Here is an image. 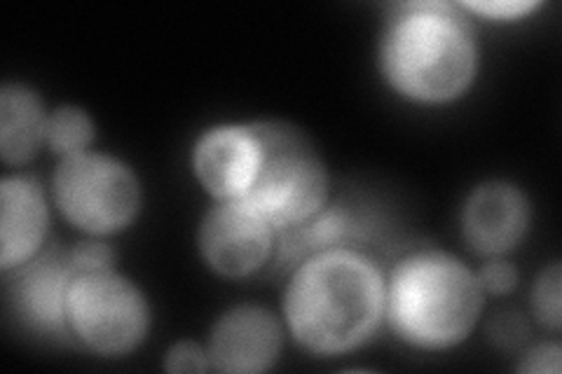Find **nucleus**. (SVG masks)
I'll return each instance as SVG.
<instances>
[{"instance_id":"f3484780","label":"nucleus","mask_w":562,"mask_h":374,"mask_svg":"<svg viewBox=\"0 0 562 374\" xmlns=\"http://www.w3.org/2000/svg\"><path fill=\"white\" fill-rule=\"evenodd\" d=\"M68 258H70V267H74L76 274H87V272L115 270L117 251L105 239L87 237V239L78 241L76 246L68 248Z\"/></svg>"},{"instance_id":"ddd939ff","label":"nucleus","mask_w":562,"mask_h":374,"mask_svg":"<svg viewBox=\"0 0 562 374\" xmlns=\"http://www.w3.org/2000/svg\"><path fill=\"white\" fill-rule=\"evenodd\" d=\"M45 103L31 84L3 82L0 87V157L5 167H26L45 146Z\"/></svg>"},{"instance_id":"f257e3e1","label":"nucleus","mask_w":562,"mask_h":374,"mask_svg":"<svg viewBox=\"0 0 562 374\" xmlns=\"http://www.w3.org/2000/svg\"><path fill=\"white\" fill-rule=\"evenodd\" d=\"M281 324L316 359L355 353L384 324V272L355 246L312 253L291 270Z\"/></svg>"},{"instance_id":"aec40b11","label":"nucleus","mask_w":562,"mask_h":374,"mask_svg":"<svg viewBox=\"0 0 562 374\" xmlns=\"http://www.w3.org/2000/svg\"><path fill=\"white\" fill-rule=\"evenodd\" d=\"M520 374H560L562 370V349L558 342H541L520 353L516 365Z\"/></svg>"},{"instance_id":"9d476101","label":"nucleus","mask_w":562,"mask_h":374,"mask_svg":"<svg viewBox=\"0 0 562 374\" xmlns=\"http://www.w3.org/2000/svg\"><path fill=\"white\" fill-rule=\"evenodd\" d=\"M286 328L260 305L225 309L209 332L211 370L223 374H262L274 370L284 349Z\"/></svg>"},{"instance_id":"423d86ee","label":"nucleus","mask_w":562,"mask_h":374,"mask_svg":"<svg viewBox=\"0 0 562 374\" xmlns=\"http://www.w3.org/2000/svg\"><path fill=\"white\" fill-rule=\"evenodd\" d=\"M66 332L87 353L125 359L148 340L153 309L138 283L117 270L76 274L66 288Z\"/></svg>"},{"instance_id":"6e6552de","label":"nucleus","mask_w":562,"mask_h":374,"mask_svg":"<svg viewBox=\"0 0 562 374\" xmlns=\"http://www.w3.org/2000/svg\"><path fill=\"white\" fill-rule=\"evenodd\" d=\"M262 162V144L254 122H221L204 129L192 146L190 167L214 202H241Z\"/></svg>"},{"instance_id":"dca6fc26","label":"nucleus","mask_w":562,"mask_h":374,"mask_svg":"<svg viewBox=\"0 0 562 374\" xmlns=\"http://www.w3.org/2000/svg\"><path fill=\"white\" fill-rule=\"evenodd\" d=\"M460 8L469 16H479L492 24H514L535 14L541 3L539 0H464Z\"/></svg>"},{"instance_id":"7ed1b4c3","label":"nucleus","mask_w":562,"mask_h":374,"mask_svg":"<svg viewBox=\"0 0 562 374\" xmlns=\"http://www.w3.org/2000/svg\"><path fill=\"white\" fill-rule=\"evenodd\" d=\"M483 307L476 270L443 248L403 256L384 276V324L415 351L443 353L464 344Z\"/></svg>"},{"instance_id":"9b49d317","label":"nucleus","mask_w":562,"mask_h":374,"mask_svg":"<svg viewBox=\"0 0 562 374\" xmlns=\"http://www.w3.org/2000/svg\"><path fill=\"white\" fill-rule=\"evenodd\" d=\"M49 202L29 173H8L0 181V272L10 274L47 248Z\"/></svg>"},{"instance_id":"20e7f679","label":"nucleus","mask_w":562,"mask_h":374,"mask_svg":"<svg viewBox=\"0 0 562 374\" xmlns=\"http://www.w3.org/2000/svg\"><path fill=\"white\" fill-rule=\"evenodd\" d=\"M262 162L241 202L256 208L277 235L310 223L330 204V171L305 132L289 122L256 120Z\"/></svg>"},{"instance_id":"f03ea898","label":"nucleus","mask_w":562,"mask_h":374,"mask_svg":"<svg viewBox=\"0 0 562 374\" xmlns=\"http://www.w3.org/2000/svg\"><path fill=\"white\" fill-rule=\"evenodd\" d=\"M378 70L392 92L425 109L464 99L481 73V45L460 3H401L378 41Z\"/></svg>"},{"instance_id":"412c9836","label":"nucleus","mask_w":562,"mask_h":374,"mask_svg":"<svg viewBox=\"0 0 562 374\" xmlns=\"http://www.w3.org/2000/svg\"><path fill=\"white\" fill-rule=\"evenodd\" d=\"M490 340L502 349H514L527 340V326L518 314H499L490 324Z\"/></svg>"},{"instance_id":"39448f33","label":"nucleus","mask_w":562,"mask_h":374,"mask_svg":"<svg viewBox=\"0 0 562 374\" xmlns=\"http://www.w3.org/2000/svg\"><path fill=\"white\" fill-rule=\"evenodd\" d=\"M49 194L70 227L97 239L130 229L144 208V185L134 167L99 150L59 159Z\"/></svg>"},{"instance_id":"f8f14e48","label":"nucleus","mask_w":562,"mask_h":374,"mask_svg":"<svg viewBox=\"0 0 562 374\" xmlns=\"http://www.w3.org/2000/svg\"><path fill=\"white\" fill-rule=\"evenodd\" d=\"M10 274H14L10 281V302L16 316L35 332L68 337L64 302L68 283L74 279L68 248H45L41 256Z\"/></svg>"},{"instance_id":"4468645a","label":"nucleus","mask_w":562,"mask_h":374,"mask_svg":"<svg viewBox=\"0 0 562 374\" xmlns=\"http://www.w3.org/2000/svg\"><path fill=\"white\" fill-rule=\"evenodd\" d=\"M97 138V124L92 115L76 103H64L59 109L49 111L45 146L59 159L74 157L92 150Z\"/></svg>"},{"instance_id":"6ab92c4d","label":"nucleus","mask_w":562,"mask_h":374,"mask_svg":"<svg viewBox=\"0 0 562 374\" xmlns=\"http://www.w3.org/2000/svg\"><path fill=\"white\" fill-rule=\"evenodd\" d=\"M162 367L169 374H204L211 370V359L200 342L181 340L167 349Z\"/></svg>"},{"instance_id":"0eeeda50","label":"nucleus","mask_w":562,"mask_h":374,"mask_svg":"<svg viewBox=\"0 0 562 374\" xmlns=\"http://www.w3.org/2000/svg\"><path fill=\"white\" fill-rule=\"evenodd\" d=\"M277 237V229L246 202H214L200 220L198 251L216 276L239 281L274 260Z\"/></svg>"},{"instance_id":"a211bd4d","label":"nucleus","mask_w":562,"mask_h":374,"mask_svg":"<svg viewBox=\"0 0 562 374\" xmlns=\"http://www.w3.org/2000/svg\"><path fill=\"white\" fill-rule=\"evenodd\" d=\"M476 279H479V286L485 293V297L487 295H492V297L512 295L520 283L518 267L506 258L485 260L476 270Z\"/></svg>"},{"instance_id":"1a4fd4ad","label":"nucleus","mask_w":562,"mask_h":374,"mask_svg":"<svg viewBox=\"0 0 562 374\" xmlns=\"http://www.w3.org/2000/svg\"><path fill=\"white\" fill-rule=\"evenodd\" d=\"M532 225V202L512 181H485L471 188L460 211V231L473 253L504 258L525 241Z\"/></svg>"},{"instance_id":"2eb2a0df","label":"nucleus","mask_w":562,"mask_h":374,"mask_svg":"<svg viewBox=\"0 0 562 374\" xmlns=\"http://www.w3.org/2000/svg\"><path fill=\"white\" fill-rule=\"evenodd\" d=\"M530 307L537 324L549 330L560 332L562 326V267L560 262H551L543 267L539 276L535 279V286L530 293Z\"/></svg>"}]
</instances>
